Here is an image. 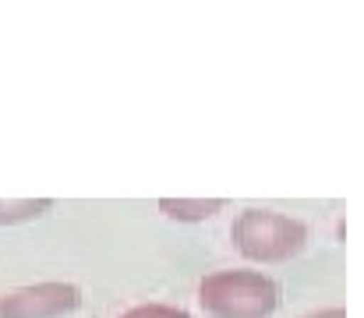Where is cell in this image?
<instances>
[{
    "label": "cell",
    "instance_id": "6da1fadb",
    "mask_svg": "<svg viewBox=\"0 0 364 318\" xmlns=\"http://www.w3.org/2000/svg\"><path fill=\"white\" fill-rule=\"evenodd\" d=\"M198 304L213 318H269L279 308V283L258 269H220L202 276Z\"/></svg>",
    "mask_w": 364,
    "mask_h": 318
},
{
    "label": "cell",
    "instance_id": "7a4b0ae2",
    "mask_svg": "<svg viewBox=\"0 0 364 318\" xmlns=\"http://www.w3.org/2000/svg\"><path fill=\"white\" fill-rule=\"evenodd\" d=\"M230 240L251 262H287L308 244V226L276 209H244L230 223Z\"/></svg>",
    "mask_w": 364,
    "mask_h": 318
},
{
    "label": "cell",
    "instance_id": "3957f363",
    "mask_svg": "<svg viewBox=\"0 0 364 318\" xmlns=\"http://www.w3.org/2000/svg\"><path fill=\"white\" fill-rule=\"evenodd\" d=\"M82 308V290L64 280L25 283L0 294V318H64Z\"/></svg>",
    "mask_w": 364,
    "mask_h": 318
},
{
    "label": "cell",
    "instance_id": "277c9868",
    "mask_svg": "<svg viewBox=\"0 0 364 318\" xmlns=\"http://www.w3.org/2000/svg\"><path fill=\"white\" fill-rule=\"evenodd\" d=\"M156 206H159L163 216L181 219V223H202V219H209V216L227 209L223 198H159Z\"/></svg>",
    "mask_w": 364,
    "mask_h": 318
},
{
    "label": "cell",
    "instance_id": "5b68a950",
    "mask_svg": "<svg viewBox=\"0 0 364 318\" xmlns=\"http://www.w3.org/2000/svg\"><path fill=\"white\" fill-rule=\"evenodd\" d=\"M53 209V198H0V226L32 223Z\"/></svg>",
    "mask_w": 364,
    "mask_h": 318
},
{
    "label": "cell",
    "instance_id": "8992f818",
    "mask_svg": "<svg viewBox=\"0 0 364 318\" xmlns=\"http://www.w3.org/2000/svg\"><path fill=\"white\" fill-rule=\"evenodd\" d=\"M114 318H191L184 308H177V304H159V301H152V304H134V308H127L121 315Z\"/></svg>",
    "mask_w": 364,
    "mask_h": 318
},
{
    "label": "cell",
    "instance_id": "52a82bcc",
    "mask_svg": "<svg viewBox=\"0 0 364 318\" xmlns=\"http://www.w3.org/2000/svg\"><path fill=\"white\" fill-rule=\"evenodd\" d=\"M301 318H347V312L340 304H329V308H315V312H308V315H301Z\"/></svg>",
    "mask_w": 364,
    "mask_h": 318
}]
</instances>
